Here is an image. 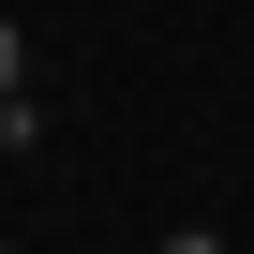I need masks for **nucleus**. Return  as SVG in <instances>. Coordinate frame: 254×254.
<instances>
[{
  "instance_id": "2",
  "label": "nucleus",
  "mask_w": 254,
  "mask_h": 254,
  "mask_svg": "<svg viewBox=\"0 0 254 254\" xmlns=\"http://www.w3.org/2000/svg\"><path fill=\"white\" fill-rule=\"evenodd\" d=\"M0 90H30V45H15V15H0Z\"/></svg>"
},
{
  "instance_id": "1",
  "label": "nucleus",
  "mask_w": 254,
  "mask_h": 254,
  "mask_svg": "<svg viewBox=\"0 0 254 254\" xmlns=\"http://www.w3.org/2000/svg\"><path fill=\"white\" fill-rule=\"evenodd\" d=\"M0 150H30V90H0Z\"/></svg>"
}]
</instances>
